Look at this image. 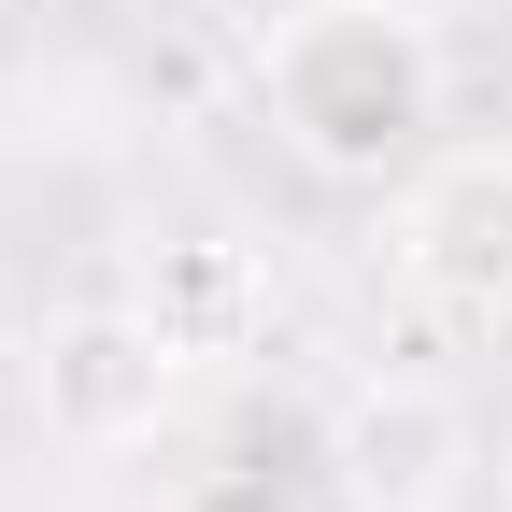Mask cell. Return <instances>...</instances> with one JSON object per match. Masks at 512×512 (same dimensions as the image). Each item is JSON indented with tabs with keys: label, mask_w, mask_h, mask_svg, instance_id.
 Segmentation results:
<instances>
[{
	"label": "cell",
	"mask_w": 512,
	"mask_h": 512,
	"mask_svg": "<svg viewBox=\"0 0 512 512\" xmlns=\"http://www.w3.org/2000/svg\"><path fill=\"white\" fill-rule=\"evenodd\" d=\"M484 470L470 441V399L427 370H356L328 399V484L342 512H456V484Z\"/></svg>",
	"instance_id": "4"
},
{
	"label": "cell",
	"mask_w": 512,
	"mask_h": 512,
	"mask_svg": "<svg viewBox=\"0 0 512 512\" xmlns=\"http://www.w3.org/2000/svg\"><path fill=\"white\" fill-rule=\"evenodd\" d=\"M256 100L313 185H399L441 128V43L399 0H299L256 43Z\"/></svg>",
	"instance_id": "1"
},
{
	"label": "cell",
	"mask_w": 512,
	"mask_h": 512,
	"mask_svg": "<svg viewBox=\"0 0 512 512\" xmlns=\"http://www.w3.org/2000/svg\"><path fill=\"white\" fill-rule=\"evenodd\" d=\"M171 384H185V356L143 328V299H72V313H43V342H29V413H43V441H72V456L157 441Z\"/></svg>",
	"instance_id": "3"
},
{
	"label": "cell",
	"mask_w": 512,
	"mask_h": 512,
	"mask_svg": "<svg viewBox=\"0 0 512 512\" xmlns=\"http://www.w3.org/2000/svg\"><path fill=\"white\" fill-rule=\"evenodd\" d=\"M484 484H498V512H512V441H498V470H484Z\"/></svg>",
	"instance_id": "7"
},
{
	"label": "cell",
	"mask_w": 512,
	"mask_h": 512,
	"mask_svg": "<svg viewBox=\"0 0 512 512\" xmlns=\"http://www.w3.org/2000/svg\"><path fill=\"white\" fill-rule=\"evenodd\" d=\"M157 512H299L285 484H256V470H200V484H171Z\"/></svg>",
	"instance_id": "6"
},
{
	"label": "cell",
	"mask_w": 512,
	"mask_h": 512,
	"mask_svg": "<svg viewBox=\"0 0 512 512\" xmlns=\"http://www.w3.org/2000/svg\"><path fill=\"white\" fill-rule=\"evenodd\" d=\"M399 285L456 328H512V143H427L399 171Z\"/></svg>",
	"instance_id": "2"
},
{
	"label": "cell",
	"mask_w": 512,
	"mask_h": 512,
	"mask_svg": "<svg viewBox=\"0 0 512 512\" xmlns=\"http://www.w3.org/2000/svg\"><path fill=\"white\" fill-rule=\"evenodd\" d=\"M0 356H15V285H0Z\"/></svg>",
	"instance_id": "8"
},
{
	"label": "cell",
	"mask_w": 512,
	"mask_h": 512,
	"mask_svg": "<svg viewBox=\"0 0 512 512\" xmlns=\"http://www.w3.org/2000/svg\"><path fill=\"white\" fill-rule=\"evenodd\" d=\"M128 299H143V328L185 356V370H228L271 342V256L228 242V228H157L143 271H128Z\"/></svg>",
	"instance_id": "5"
}]
</instances>
